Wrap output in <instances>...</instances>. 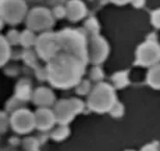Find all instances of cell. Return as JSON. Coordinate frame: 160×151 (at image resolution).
I'll list each match as a JSON object with an SVG mask.
<instances>
[{
    "label": "cell",
    "mask_w": 160,
    "mask_h": 151,
    "mask_svg": "<svg viewBox=\"0 0 160 151\" xmlns=\"http://www.w3.org/2000/svg\"><path fill=\"white\" fill-rule=\"evenodd\" d=\"M112 80L114 83V86L117 88H123L128 85V72H118L113 75Z\"/></svg>",
    "instance_id": "obj_5"
},
{
    "label": "cell",
    "mask_w": 160,
    "mask_h": 151,
    "mask_svg": "<svg viewBox=\"0 0 160 151\" xmlns=\"http://www.w3.org/2000/svg\"><path fill=\"white\" fill-rule=\"evenodd\" d=\"M160 61V46L156 41L147 40L138 47L136 52V63L139 65H156Z\"/></svg>",
    "instance_id": "obj_2"
},
{
    "label": "cell",
    "mask_w": 160,
    "mask_h": 151,
    "mask_svg": "<svg viewBox=\"0 0 160 151\" xmlns=\"http://www.w3.org/2000/svg\"><path fill=\"white\" fill-rule=\"evenodd\" d=\"M116 102V94L113 91V88L108 84L98 85L89 99V105L92 109L98 112L110 111L112 105Z\"/></svg>",
    "instance_id": "obj_1"
},
{
    "label": "cell",
    "mask_w": 160,
    "mask_h": 151,
    "mask_svg": "<svg viewBox=\"0 0 160 151\" xmlns=\"http://www.w3.org/2000/svg\"><path fill=\"white\" fill-rule=\"evenodd\" d=\"M152 23L154 24L156 27L160 28V9L154 11L152 14Z\"/></svg>",
    "instance_id": "obj_7"
},
{
    "label": "cell",
    "mask_w": 160,
    "mask_h": 151,
    "mask_svg": "<svg viewBox=\"0 0 160 151\" xmlns=\"http://www.w3.org/2000/svg\"><path fill=\"white\" fill-rule=\"evenodd\" d=\"M142 151H158L157 147L155 145H146L145 147H143Z\"/></svg>",
    "instance_id": "obj_8"
},
{
    "label": "cell",
    "mask_w": 160,
    "mask_h": 151,
    "mask_svg": "<svg viewBox=\"0 0 160 151\" xmlns=\"http://www.w3.org/2000/svg\"><path fill=\"white\" fill-rule=\"evenodd\" d=\"M147 83L154 88L160 89V64L154 65L148 72Z\"/></svg>",
    "instance_id": "obj_4"
},
{
    "label": "cell",
    "mask_w": 160,
    "mask_h": 151,
    "mask_svg": "<svg viewBox=\"0 0 160 151\" xmlns=\"http://www.w3.org/2000/svg\"><path fill=\"white\" fill-rule=\"evenodd\" d=\"M108 45L102 38H97L93 42V60L95 62H101L108 55Z\"/></svg>",
    "instance_id": "obj_3"
},
{
    "label": "cell",
    "mask_w": 160,
    "mask_h": 151,
    "mask_svg": "<svg viewBox=\"0 0 160 151\" xmlns=\"http://www.w3.org/2000/svg\"><path fill=\"white\" fill-rule=\"evenodd\" d=\"M112 1L117 4H124V3H127L128 1H130V0H112Z\"/></svg>",
    "instance_id": "obj_10"
},
{
    "label": "cell",
    "mask_w": 160,
    "mask_h": 151,
    "mask_svg": "<svg viewBox=\"0 0 160 151\" xmlns=\"http://www.w3.org/2000/svg\"><path fill=\"white\" fill-rule=\"evenodd\" d=\"M144 3H145V0H133V6L136 7V8L143 7Z\"/></svg>",
    "instance_id": "obj_9"
},
{
    "label": "cell",
    "mask_w": 160,
    "mask_h": 151,
    "mask_svg": "<svg viewBox=\"0 0 160 151\" xmlns=\"http://www.w3.org/2000/svg\"><path fill=\"white\" fill-rule=\"evenodd\" d=\"M128 151H133V150H128Z\"/></svg>",
    "instance_id": "obj_11"
},
{
    "label": "cell",
    "mask_w": 160,
    "mask_h": 151,
    "mask_svg": "<svg viewBox=\"0 0 160 151\" xmlns=\"http://www.w3.org/2000/svg\"><path fill=\"white\" fill-rule=\"evenodd\" d=\"M123 112H124L123 105L119 102H116L113 105H112L111 109H110V113H111L114 118H120V116H122Z\"/></svg>",
    "instance_id": "obj_6"
}]
</instances>
